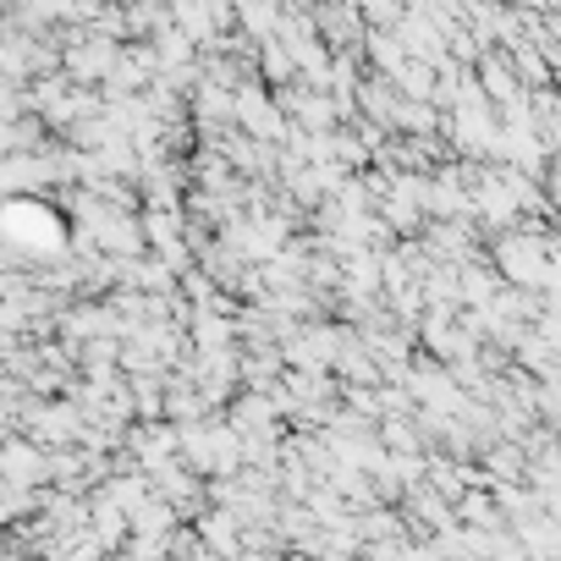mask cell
<instances>
[{
    "instance_id": "6da1fadb",
    "label": "cell",
    "mask_w": 561,
    "mask_h": 561,
    "mask_svg": "<svg viewBox=\"0 0 561 561\" xmlns=\"http://www.w3.org/2000/svg\"><path fill=\"white\" fill-rule=\"evenodd\" d=\"M369 12H375V18H391V12H397V0H369Z\"/></svg>"
}]
</instances>
